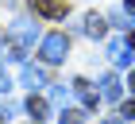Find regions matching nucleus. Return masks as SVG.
I'll use <instances>...</instances> for the list:
<instances>
[{
  "label": "nucleus",
  "instance_id": "obj_1",
  "mask_svg": "<svg viewBox=\"0 0 135 124\" xmlns=\"http://www.w3.org/2000/svg\"><path fill=\"white\" fill-rule=\"evenodd\" d=\"M39 54H42V62H46V66H62V62H66V54H70V43H66V35H62V31L42 35Z\"/></svg>",
  "mask_w": 135,
  "mask_h": 124
},
{
  "label": "nucleus",
  "instance_id": "obj_2",
  "mask_svg": "<svg viewBox=\"0 0 135 124\" xmlns=\"http://www.w3.org/2000/svg\"><path fill=\"white\" fill-rule=\"evenodd\" d=\"M108 62H112V66H120V70H127V66L135 62L127 39H112V43H108Z\"/></svg>",
  "mask_w": 135,
  "mask_h": 124
},
{
  "label": "nucleus",
  "instance_id": "obj_3",
  "mask_svg": "<svg viewBox=\"0 0 135 124\" xmlns=\"http://www.w3.org/2000/svg\"><path fill=\"white\" fill-rule=\"evenodd\" d=\"M35 12L39 16H50V20H62L66 12H70V4L66 0H35Z\"/></svg>",
  "mask_w": 135,
  "mask_h": 124
},
{
  "label": "nucleus",
  "instance_id": "obj_4",
  "mask_svg": "<svg viewBox=\"0 0 135 124\" xmlns=\"http://www.w3.org/2000/svg\"><path fill=\"white\" fill-rule=\"evenodd\" d=\"M97 85H100V97H104V101H120V97H124V85H120L116 74H104Z\"/></svg>",
  "mask_w": 135,
  "mask_h": 124
},
{
  "label": "nucleus",
  "instance_id": "obj_5",
  "mask_svg": "<svg viewBox=\"0 0 135 124\" xmlns=\"http://www.w3.org/2000/svg\"><path fill=\"white\" fill-rule=\"evenodd\" d=\"M104 31H108V20L97 16V12H89V16H85V35H89V39H100Z\"/></svg>",
  "mask_w": 135,
  "mask_h": 124
},
{
  "label": "nucleus",
  "instance_id": "obj_6",
  "mask_svg": "<svg viewBox=\"0 0 135 124\" xmlns=\"http://www.w3.org/2000/svg\"><path fill=\"white\" fill-rule=\"evenodd\" d=\"M23 85H27V89H42V85H46V70H39V66H23Z\"/></svg>",
  "mask_w": 135,
  "mask_h": 124
},
{
  "label": "nucleus",
  "instance_id": "obj_7",
  "mask_svg": "<svg viewBox=\"0 0 135 124\" xmlns=\"http://www.w3.org/2000/svg\"><path fill=\"white\" fill-rule=\"evenodd\" d=\"M73 89L81 93V101H85V109H97V101H100V93H93V85L85 82V78H77V82H73Z\"/></svg>",
  "mask_w": 135,
  "mask_h": 124
},
{
  "label": "nucleus",
  "instance_id": "obj_8",
  "mask_svg": "<svg viewBox=\"0 0 135 124\" xmlns=\"http://www.w3.org/2000/svg\"><path fill=\"white\" fill-rule=\"evenodd\" d=\"M27 113H31V120L39 124L42 116H46V101H42V97H31V101H27Z\"/></svg>",
  "mask_w": 135,
  "mask_h": 124
},
{
  "label": "nucleus",
  "instance_id": "obj_9",
  "mask_svg": "<svg viewBox=\"0 0 135 124\" xmlns=\"http://www.w3.org/2000/svg\"><path fill=\"white\" fill-rule=\"evenodd\" d=\"M62 124H85V116L77 109H62Z\"/></svg>",
  "mask_w": 135,
  "mask_h": 124
},
{
  "label": "nucleus",
  "instance_id": "obj_10",
  "mask_svg": "<svg viewBox=\"0 0 135 124\" xmlns=\"http://www.w3.org/2000/svg\"><path fill=\"white\" fill-rule=\"evenodd\" d=\"M8 89H12V78H8V70L0 66V93H8Z\"/></svg>",
  "mask_w": 135,
  "mask_h": 124
},
{
  "label": "nucleus",
  "instance_id": "obj_11",
  "mask_svg": "<svg viewBox=\"0 0 135 124\" xmlns=\"http://www.w3.org/2000/svg\"><path fill=\"white\" fill-rule=\"evenodd\" d=\"M124 116H127V120H135V101H127V105H124Z\"/></svg>",
  "mask_w": 135,
  "mask_h": 124
},
{
  "label": "nucleus",
  "instance_id": "obj_12",
  "mask_svg": "<svg viewBox=\"0 0 135 124\" xmlns=\"http://www.w3.org/2000/svg\"><path fill=\"white\" fill-rule=\"evenodd\" d=\"M124 12H127V16H135V0H124Z\"/></svg>",
  "mask_w": 135,
  "mask_h": 124
},
{
  "label": "nucleus",
  "instance_id": "obj_13",
  "mask_svg": "<svg viewBox=\"0 0 135 124\" xmlns=\"http://www.w3.org/2000/svg\"><path fill=\"white\" fill-rule=\"evenodd\" d=\"M127 89H131V93H135V70H131V74H127Z\"/></svg>",
  "mask_w": 135,
  "mask_h": 124
},
{
  "label": "nucleus",
  "instance_id": "obj_14",
  "mask_svg": "<svg viewBox=\"0 0 135 124\" xmlns=\"http://www.w3.org/2000/svg\"><path fill=\"white\" fill-rule=\"evenodd\" d=\"M100 124H124V120H116V116H108V120H100Z\"/></svg>",
  "mask_w": 135,
  "mask_h": 124
},
{
  "label": "nucleus",
  "instance_id": "obj_15",
  "mask_svg": "<svg viewBox=\"0 0 135 124\" xmlns=\"http://www.w3.org/2000/svg\"><path fill=\"white\" fill-rule=\"evenodd\" d=\"M4 120H8V109H0V124H4Z\"/></svg>",
  "mask_w": 135,
  "mask_h": 124
},
{
  "label": "nucleus",
  "instance_id": "obj_16",
  "mask_svg": "<svg viewBox=\"0 0 135 124\" xmlns=\"http://www.w3.org/2000/svg\"><path fill=\"white\" fill-rule=\"evenodd\" d=\"M127 47H131V51H135V31H131V39H127Z\"/></svg>",
  "mask_w": 135,
  "mask_h": 124
}]
</instances>
